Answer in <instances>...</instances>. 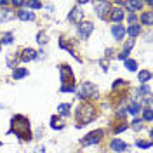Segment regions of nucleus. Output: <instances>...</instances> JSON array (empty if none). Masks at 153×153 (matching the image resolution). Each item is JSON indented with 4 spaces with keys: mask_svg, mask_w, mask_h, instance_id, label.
Instances as JSON below:
<instances>
[{
    "mask_svg": "<svg viewBox=\"0 0 153 153\" xmlns=\"http://www.w3.org/2000/svg\"><path fill=\"white\" fill-rule=\"evenodd\" d=\"M132 45H134V40H129V42L124 45V52H127V54H129V51L132 49Z\"/></svg>",
    "mask_w": 153,
    "mask_h": 153,
    "instance_id": "nucleus-28",
    "label": "nucleus"
},
{
    "mask_svg": "<svg viewBox=\"0 0 153 153\" xmlns=\"http://www.w3.org/2000/svg\"><path fill=\"white\" fill-rule=\"evenodd\" d=\"M144 120L152 122V108H146V110H144Z\"/></svg>",
    "mask_w": 153,
    "mask_h": 153,
    "instance_id": "nucleus-27",
    "label": "nucleus"
},
{
    "mask_svg": "<svg viewBox=\"0 0 153 153\" xmlns=\"http://www.w3.org/2000/svg\"><path fill=\"white\" fill-rule=\"evenodd\" d=\"M25 5H28V7H31V9H40V7H42L40 2H28V4H25Z\"/></svg>",
    "mask_w": 153,
    "mask_h": 153,
    "instance_id": "nucleus-26",
    "label": "nucleus"
},
{
    "mask_svg": "<svg viewBox=\"0 0 153 153\" xmlns=\"http://www.w3.org/2000/svg\"><path fill=\"white\" fill-rule=\"evenodd\" d=\"M132 127L136 129V131H139V129H143V124H141V120H137V118H136V120L132 122Z\"/></svg>",
    "mask_w": 153,
    "mask_h": 153,
    "instance_id": "nucleus-30",
    "label": "nucleus"
},
{
    "mask_svg": "<svg viewBox=\"0 0 153 153\" xmlns=\"http://www.w3.org/2000/svg\"><path fill=\"white\" fill-rule=\"evenodd\" d=\"M129 113H131V115H137V113H139V105L132 103V105L129 106Z\"/></svg>",
    "mask_w": 153,
    "mask_h": 153,
    "instance_id": "nucleus-24",
    "label": "nucleus"
},
{
    "mask_svg": "<svg viewBox=\"0 0 153 153\" xmlns=\"http://www.w3.org/2000/svg\"><path fill=\"white\" fill-rule=\"evenodd\" d=\"M35 153H45V148H44V146H37Z\"/></svg>",
    "mask_w": 153,
    "mask_h": 153,
    "instance_id": "nucleus-33",
    "label": "nucleus"
},
{
    "mask_svg": "<svg viewBox=\"0 0 153 153\" xmlns=\"http://www.w3.org/2000/svg\"><path fill=\"white\" fill-rule=\"evenodd\" d=\"M137 146H139V148H150V146H152V143H150V141H137Z\"/></svg>",
    "mask_w": 153,
    "mask_h": 153,
    "instance_id": "nucleus-29",
    "label": "nucleus"
},
{
    "mask_svg": "<svg viewBox=\"0 0 153 153\" xmlns=\"http://www.w3.org/2000/svg\"><path fill=\"white\" fill-rule=\"evenodd\" d=\"M110 18H111V21L118 23V21H122L125 18V14L122 9H113V10H110Z\"/></svg>",
    "mask_w": 153,
    "mask_h": 153,
    "instance_id": "nucleus-11",
    "label": "nucleus"
},
{
    "mask_svg": "<svg viewBox=\"0 0 153 153\" xmlns=\"http://www.w3.org/2000/svg\"><path fill=\"white\" fill-rule=\"evenodd\" d=\"M110 146H111V150H113V152H124V150L129 148V146H127L124 141H120V139H113V141L110 143Z\"/></svg>",
    "mask_w": 153,
    "mask_h": 153,
    "instance_id": "nucleus-10",
    "label": "nucleus"
},
{
    "mask_svg": "<svg viewBox=\"0 0 153 153\" xmlns=\"http://www.w3.org/2000/svg\"><path fill=\"white\" fill-rule=\"evenodd\" d=\"M28 75V70L26 68H16L14 71H12V76L18 80V78H23V76H26Z\"/></svg>",
    "mask_w": 153,
    "mask_h": 153,
    "instance_id": "nucleus-16",
    "label": "nucleus"
},
{
    "mask_svg": "<svg viewBox=\"0 0 153 153\" xmlns=\"http://www.w3.org/2000/svg\"><path fill=\"white\" fill-rule=\"evenodd\" d=\"M137 76H139V82L146 84V82H148V80L152 78V73H150V71H141V73H139Z\"/></svg>",
    "mask_w": 153,
    "mask_h": 153,
    "instance_id": "nucleus-19",
    "label": "nucleus"
},
{
    "mask_svg": "<svg viewBox=\"0 0 153 153\" xmlns=\"http://www.w3.org/2000/svg\"><path fill=\"white\" fill-rule=\"evenodd\" d=\"M152 14L153 12H143V14H141V23H143V25H146V26H152Z\"/></svg>",
    "mask_w": 153,
    "mask_h": 153,
    "instance_id": "nucleus-17",
    "label": "nucleus"
},
{
    "mask_svg": "<svg viewBox=\"0 0 153 153\" xmlns=\"http://www.w3.org/2000/svg\"><path fill=\"white\" fill-rule=\"evenodd\" d=\"M2 44H5V45L12 44V33H5V35L2 37Z\"/></svg>",
    "mask_w": 153,
    "mask_h": 153,
    "instance_id": "nucleus-22",
    "label": "nucleus"
},
{
    "mask_svg": "<svg viewBox=\"0 0 153 153\" xmlns=\"http://www.w3.org/2000/svg\"><path fill=\"white\" fill-rule=\"evenodd\" d=\"M75 117H76V122H78V124H89V122L94 120L96 110L91 105H80L78 110H76Z\"/></svg>",
    "mask_w": 153,
    "mask_h": 153,
    "instance_id": "nucleus-2",
    "label": "nucleus"
},
{
    "mask_svg": "<svg viewBox=\"0 0 153 153\" xmlns=\"http://www.w3.org/2000/svg\"><path fill=\"white\" fill-rule=\"evenodd\" d=\"M12 10H0V19L2 21H5V19H9V18H12V14H10Z\"/></svg>",
    "mask_w": 153,
    "mask_h": 153,
    "instance_id": "nucleus-23",
    "label": "nucleus"
},
{
    "mask_svg": "<svg viewBox=\"0 0 153 153\" xmlns=\"http://www.w3.org/2000/svg\"><path fill=\"white\" fill-rule=\"evenodd\" d=\"M51 122H52V129H63V127H65V124H63V122H61V120H57L56 117H52V118H51Z\"/></svg>",
    "mask_w": 153,
    "mask_h": 153,
    "instance_id": "nucleus-20",
    "label": "nucleus"
},
{
    "mask_svg": "<svg viewBox=\"0 0 153 153\" xmlns=\"http://www.w3.org/2000/svg\"><path fill=\"white\" fill-rule=\"evenodd\" d=\"M139 92H141V94H144V96H150V92H152V91H150V87L146 85V84H143V85L139 87Z\"/></svg>",
    "mask_w": 153,
    "mask_h": 153,
    "instance_id": "nucleus-25",
    "label": "nucleus"
},
{
    "mask_svg": "<svg viewBox=\"0 0 153 153\" xmlns=\"http://www.w3.org/2000/svg\"><path fill=\"white\" fill-rule=\"evenodd\" d=\"M101 137H103V131H92V132H89L82 139V144L84 146H89V144H96L101 141Z\"/></svg>",
    "mask_w": 153,
    "mask_h": 153,
    "instance_id": "nucleus-5",
    "label": "nucleus"
},
{
    "mask_svg": "<svg viewBox=\"0 0 153 153\" xmlns=\"http://www.w3.org/2000/svg\"><path fill=\"white\" fill-rule=\"evenodd\" d=\"M127 56H129L127 52H120V56H118V57H120V59H127Z\"/></svg>",
    "mask_w": 153,
    "mask_h": 153,
    "instance_id": "nucleus-34",
    "label": "nucleus"
},
{
    "mask_svg": "<svg viewBox=\"0 0 153 153\" xmlns=\"http://www.w3.org/2000/svg\"><path fill=\"white\" fill-rule=\"evenodd\" d=\"M12 132H16L21 139H31V131H30V122L26 117L16 115L12 118Z\"/></svg>",
    "mask_w": 153,
    "mask_h": 153,
    "instance_id": "nucleus-1",
    "label": "nucleus"
},
{
    "mask_svg": "<svg viewBox=\"0 0 153 153\" xmlns=\"http://www.w3.org/2000/svg\"><path fill=\"white\" fill-rule=\"evenodd\" d=\"M70 108H71V105H68V103H63V105L57 106V113L63 115V117H68V115H70Z\"/></svg>",
    "mask_w": 153,
    "mask_h": 153,
    "instance_id": "nucleus-14",
    "label": "nucleus"
},
{
    "mask_svg": "<svg viewBox=\"0 0 153 153\" xmlns=\"http://www.w3.org/2000/svg\"><path fill=\"white\" fill-rule=\"evenodd\" d=\"M47 42V35L45 33H38V44H45Z\"/></svg>",
    "mask_w": 153,
    "mask_h": 153,
    "instance_id": "nucleus-31",
    "label": "nucleus"
},
{
    "mask_svg": "<svg viewBox=\"0 0 153 153\" xmlns=\"http://www.w3.org/2000/svg\"><path fill=\"white\" fill-rule=\"evenodd\" d=\"M92 30H94L92 23H82V25H80V28H78V31H80V35H82L84 38H87L91 33H92Z\"/></svg>",
    "mask_w": 153,
    "mask_h": 153,
    "instance_id": "nucleus-9",
    "label": "nucleus"
},
{
    "mask_svg": "<svg viewBox=\"0 0 153 153\" xmlns=\"http://www.w3.org/2000/svg\"><path fill=\"white\" fill-rule=\"evenodd\" d=\"M125 68L131 70V71H136L137 65H136V61H132V59H125Z\"/></svg>",
    "mask_w": 153,
    "mask_h": 153,
    "instance_id": "nucleus-21",
    "label": "nucleus"
},
{
    "mask_svg": "<svg viewBox=\"0 0 153 153\" xmlns=\"http://www.w3.org/2000/svg\"><path fill=\"white\" fill-rule=\"evenodd\" d=\"M18 18L21 21H31V19L35 18V14L30 12V10H18Z\"/></svg>",
    "mask_w": 153,
    "mask_h": 153,
    "instance_id": "nucleus-13",
    "label": "nucleus"
},
{
    "mask_svg": "<svg viewBox=\"0 0 153 153\" xmlns=\"http://www.w3.org/2000/svg\"><path fill=\"white\" fill-rule=\"evenodd\" d=\"M125 7H129L131 10H141L143 4L141 2H125Z\"/></svg>",
    "mask_w": 153,
    "mask_h": 153,
    "instance_id": "nucleus-18",
    "label": "nucleus"
},
{
    "mask_svg": "<svg viewBox=\"0 0 153 153\" xmlns=\"http://www.w3.org/2000/svg\"><path fill=\"white\" fill-rule=\"evenodd\" d=\"M68 18H70L71 23H76V25H78V23H82L84 14H82V10L78 9V7H75V9H71V12H70V16H68Z\"/></svg>",
    "mask_w": 153,
    "mask_h": 153,
    "instance_id": "nucleus-7",
    "label": "nucleus"
},
{
    "mask_svg": "<svg viewBox=\"0 0 153 153\" xmlns=\"http://www.w3.org/2000/svg\"><path fill=\"white\" fill-rule=\"evenodd\" d=\"M78 96L80 97H97V87L91 82H84L78 89Z\"/></svg>",
    "mask_w": 153,
    "mask_h": 153,
    "instance_id": "nucleus-4",
    "label": "nucleus"
},
{
    "mask_svg": "<svg viewBox=\"0 0 153 153\" xmlns=\"http://www.w3.org/2000/svg\"><path fill=\"white\" fill-rule=\"evenodd\" d=\"M124 129H127V124H122V125H118V127L115 129V132H122Z\"/></svg>",
    "mask_w": 153,
    "mask_h": 153,
    "instance_id": "nucleus-32",
    "label": "nucleus"
},
{
    "mask_svg": "<svg viewBox=\"0 0 153 153\" xmlns=\"http://www.w3.org/2000/svg\"><path fill=\"white\" fill-rule=\"evenodd\" d=\"M21 59H23V61H33V59H37V52H35L33 49H25Z\"/></svg>",
    "mask_w": 153,
    "mask_h": 153,
    "instance_id": "nucleus-12",
    "label": "nucleus"
},
{
    "mask_svg": "<svg viewBox=\"0 0 153 153\" xmlns=\"http://www.w3.org/2000/svg\"><path fill=\"white\" fill-rule=\"evenodd\" d=\"M61 82H63V87H61L63 92H71L75 89L73 87V73H71V68L68 65L61 66Z\"/></svg>",
    "mask_w": 153,
    "mask_h": 153,
    "instance_id": "nucleus-3",
    "label": "nucleus"
},
{
    "mask_svg": "<svg viewBox=\"0 0 153 153\" xmlns=\"http://www.w3.org/2000/svg\"><path fill=\"white\" fill-rule=\"evenodd\" d=\"M111 33H113L115 40H122L125 35V26H122V25H115V26H111Z\"/></svg>",
    "mask_w": 153,
    "mask_h": 153,
    "instance_id": "nucleus-8",
    "label": "nucleus"
},
{
    "mask_svg": "<svg viewBox=\"0 0 153 153\" xmlns=\"http://www.w3.org/2000/svg\"><path fill=\"white\" fill-rule=\"evenodd\" d=\"M96 7V12H97V16L99 18H106V14L111 10V5L108 4V2H101V4H94Z\"/></svg>",
    "mask_w": 153,
    "mask_h": 153,
    "instance_id": "nucleus-6",
    "label": "nucleus"
},
{
    "mask_svg": "<svg viewBox=\"0 0 153 153\" xmlns=\"http://www.w3.org/2000/svg\"><path fill=\"white\" fill-rule=\"evenodd\" d=\"M125 31H127L131 37H137V35L141 33V26H139V25H131V26L125 30Z\"/></svg>",
    "mask_w": 153,
    "mask_h": 153,
    "instance_id": "nucleus-15",
    "label": "nucleus"
}]
</instances>
